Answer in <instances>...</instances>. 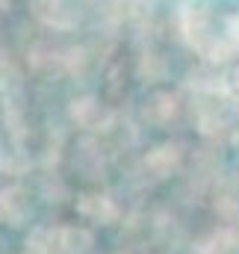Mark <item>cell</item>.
I'll return each instance as SVG.
<instances>
[{"mask_svg": "<svg viewBox=\"0 0 239 254\" xmlns=\"http://www.w3.org/2000/svg\"><path fill=\"white\" fill-rule=\"evenodd\" d=\"M228 89H231V95H234V98H239V65L228 74Z\"/></svg>", "mask_w": 239, "mask_h": 254, "instance_id": "1", "label": "cell"}]
</instances>
